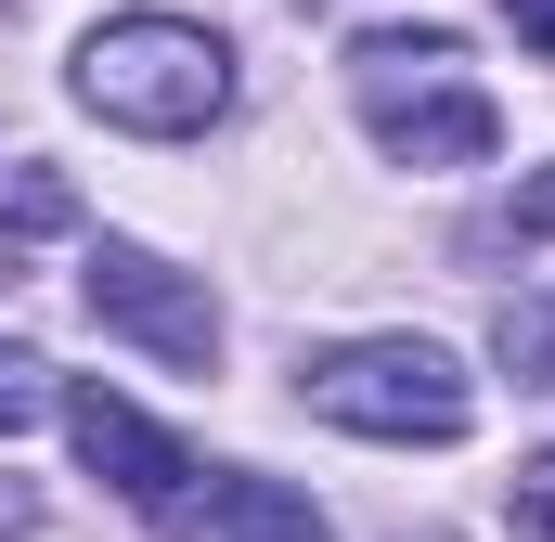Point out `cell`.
Listing matches in <instances>:
<instances>
[{
    "label": "cell",
    "instance_id": "7c38bea8",
    "mask_svg": "<svg viewBox=\"0 0 555 542\" xmlns=\"http://www.w3.org/2000/svg\"><path fill=\"white\" fill-rule=\"evenodd\" d=\"M504 13H517V39H530V52L555 65V0H504Z\"/></svg>",
    "mask_w": 555,
    "mask_h": 542
},
{
    "label": "cell",
    "instance_id": "ba28073f",
    "mask_svg": "<svg viewBox=\"0 0 555 542\" xmlns=\"http://www.w3.org/2000/svg\"><path fill=\"white\" fill-rule=\"evenodd\" d=\"M0 233H13V246H26V233H65V181H52V168H26V181L0 194Z\"/></svg>",
    "mask_w": 555,
    "mask_h": 542
},
{
    "label": "cell",
    "instance_id": "52a82bcc",
    "mask_svg": "<svg viewBox=\"0 0 555 542\" xmlns=\"http://www.w3.org/2000/svg\"><path fill=\"white\" fill-rule=\"evenodd\" d=\"M491 362H504L517 388H555V297H504V310H491Z\"/></svg>",
    "mask_w": 555,
    "mask_h": 542
},
{
    "label": "cell",
    "instance_id": "3957f363",
    "mask_svg": "<svg viewBox=\"0 0 555 542\" xmlns=\"http://www.w3.org/2000/svg\"><path fill=\"white\" fill-rule=\"evenodd\" d=\"M310 413L349 426V439H465L478 426V388L426 336H362V349H323L310 362Z\"/></svg>",
    "mask_w": 555,
    "mask_h": 542
},
{
    "label": "cell",
    "instance_id": "7a4b0ae2",
    "mask_svg": "<svg viewBox=\"0 0 555 542\" xmlns=\"http://www.w3.org/2000/svg\"><path fill=\"white\" fill-rule=\"evenodd\" d=\"M78 104L104 130H142V142H194L220 104H233V52L194 26V13H117L78 39Z\"/></svg>",
    "mask_w": 555,
    "mask_h": 542
},
{
    "label": "cell",
    "instance_id": "8fae6325",
    "mask_svg": "<svg viewBox=\"0 0 555 542\" xmlns=\"http://www.w3.org/2000/svg\"><path fill=\"white\" fill-rule=\"evenodd\" d=\"M517 246H555V168L530 181V194H517Z\"/></svg>",
    "mask_w": 555,
    "mask_h": 542
},
{
    "label": "cell",
    "instance_id": "9c48e42d",
    "mask_svg": "<svg viewBox=\"0 0 555 542\" xmlns=\"http://www.w3.org/2000/svg\"><path fill=\"white\" fill-rule=\"evenodd\" d=\"M504 517H517V542H555V452H530V465H517Z\"/></svg>",
    "mask_w": 555,
    "mask_h": 542
},
{
    "label": "cell",
    "instance_id": "5b68a950",
    "mask_svg": "<svg viewBox=\"0 0 555 542\" xmlns=\"http://www.w3.org/2000/svg\"><path fill=\"white\" fill-rule=\"evenodd\" d=\"M65 439H78V465H91L104 491H130L155 530H194V491H181V478H194V452H181L155 413H130L104 375H91V388H65Z\"/></svg>",
    "mask_w": 555,
    "mask_h": 542
},
{
    "label": "cell",
    "instance_id": "6da1fadb",
    "mask_svg": "<svg viewBox=\"0 0 555 542\" xmlns=\"http://www.w3.org/2000/svg\"><path fill=\"white\" fill-rule=\"evenodd\" d=\"M349 91H362V117H375V142L401 168H478L504 142V117L465 78L452 26H375V39H349Z\"/></svg>",
    "mask_w": 555,
    "mask_h": 542
},
{
    "label": "cell",
    "instance_id": "8992f818",
    "mask_svg": "<svg viewBox=\"0 0 555 542\" xmlns=\"http://www.w3.org/2000/svg\"><path fill=\"white\" fill-rule=\"evenodd\" d=\"M194 530H207V542H336V530H323V504L284 491V478H220V491L194 504Z\"/></svg>",
    "mask_w": 555,
    "mask_h": 542
},
{
    "label": "cell",
    "instance_id": "30bf717a",
    "mask_svg": "<svg viewBox=\"0 0 555 542\" xmlns=\"http://www.w3.org/2000/svg\"><path fill=\"white\" fill-rule=\"evenodd\" d=\"M39 413H52V388H39V362H26V349H0V439H26Z\"/></svg>",
    "mask_w": 555,
    "mask_h": 542
},
{
    "label": "cell",
    "instance_id": "277c9868",
    "mask_svg": "<svg viewBox=\"0 0 555 542\" xmlns=\"http://www.w3.org/2000/svg\"><path fill=\"white\" fill-rule=\"evenodd\" d=\"M78 284H91V323H117L130 349H155V362H181V375H207L220 362V297L194 284V271H168L155 246H91L78 259Z\"/></svg>",
    "mask_w": 555,
    "mask_h": 542
}]
</instances>
